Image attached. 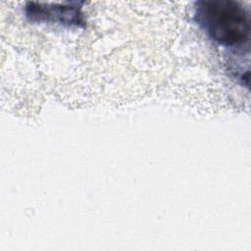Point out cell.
Listing matches in <instances>:
<instances>
[{
	"label": "cell",
	"instance_id": "cell-1",
	"mask_svg": "<svg viewBox=\"0 0 251 251\" xmlns=\"http://www.w3.org/2000/svg\"><path fill=\"white\" fill-rule=\"evenodd\" d=\"M195 21L211 39L224 46L242 44L249 36L248 13L234 1H199L195 7Z\"/></svg>",
	"mask_w": 251,
	"mask_h": 251
},
{
	"label": "cell",
	"instance_id": "cell-2",
	"mask_svg": "<svg viewBox=\"0 0 251 251\" xmlns=\"http://www.w3.org/2000/svg\"><path fill=\"white\" fill-rule=\"evenodd\" d=\"M25 15L31 22L59 23L69 26L83 24L80 6L76 2L64 4H45L29 2L25 6Z\"/></svg>",
	"mask_w": 251,
	"mask_h": 251
}]
</instances>
